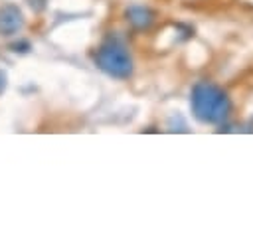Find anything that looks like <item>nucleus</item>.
<instances>
[{
    "label": "nucleus",
    "instance_id": "f257e3e1",
    "mask_svg": "<svg viewBox=\"0 0 253 251\" xmlns=\"http://www.w3.org/2000/svg\"><path fill=\"white\" fill-rule=\"evenodd\" d=\"M192 115L204 125L223 123L231 111L229 95L211 81H198L190 93Z\"/></svg>",
    "mask_w": 253,
    "mask_h": 251
},
{
    "label": "nucleus",
    "instance_id": "f03ea898",
    "mask_svg": "<svg viewBox=\"0 0 253 251\" xmlns=\"http://www.w3.org/2000/svg\"><path fill=\"white\" fill-rule=\"evenodd\" d=\"M93 61L97 65V69H101L105 75L113 77V79H128L134 71V63H132V55L128 53L126 45L117 40V38H107L95 51Z\"/></svg>",
    "mask_w": 253,
    "mask_h": 251
},
{
    "label": "nucleus",
    "instance_id": "7ed1b4c3",
    "mask_svg": "<svg viewBox=\"0 0 253 251\" xmlns=\"http://www.w3.org/2000/svg\"><path fill=\"white\" fill-rule=\"evenodd\" d=\"M26 26L24 12L18 4H2L0 6V38H12L18 36Z\"/></svg>",
    "mask_w": 253,
    "mask_h": 251
},
{
    "label": "nucleus",
    "instance_id": "20e7f679",
    "mask_svg": "<svg viewBox=\"0 0 253 251\" xmlns=\"http://www.w3.org/2000/svg\"><path fill=\"white\" fill-rule=\"evenodd\" d=\"M125 18L126 22L130 24L132 30L136 32H146L152 28V24L156 22V12L148 6H142V4H132L125 10Z\"/></svg>",
    "mask_w": 253,
    "mask_h": 251
},
{
    "label": "nucleus",
    "instance_id": "39448f33",
    "mask_svg": "<svg viewBox=\"0 0 253 251\" xmlns=\"http://www.w3.org/2000/svg\"><path fill=\"white\" fill-rule=\"evenodd\" d=\"M12 49H14V51H22V53H26V51H30V49H32V45H30V42L22 40V42L12 43Z\"/></svg>",
    "mask_w": 253,
    "mask_h": 251
},
{
    "label": "nucleus",
    "instance_id": "423d86ee",
    "mask_svg": "<svg viewBox=\"0 0 253 251\" xmlns=\"http://www.w3.org/2000/svg\"><path fill=\"white\" fill-rule=\"evenodd\" d=\"M6 87H8V75L4 69H0V95L6 91Z\"/></svg>",
    "mask_w": 253,
    "mask_h": 251
}]
</instances>
